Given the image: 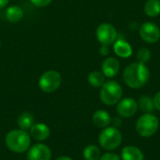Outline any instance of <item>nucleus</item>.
Segmentation results:
<instances>
[{
	"instance_id": "1",
	"label": "nucleus",
	"mask_w": 160,
	"mask_h": 160,
	"mask_svg": "<svg viewBox=\"0 0 160 160\" xmlns=\"http://www.w3.org/2000/svg\"><path fill=\"white\" fill-rule=\"evenodd\" d=\"M150 72L148 68L142 63L135 62L128 65L123 73V79L126 84L132 89L143 87L149 81Z\"/></svg>"
},
{
	"instance_id": "2",
	"label": "nucleus",
	"mask_w": 160,
	"mask_h": 160,
	"mask_svg": "<svg viewBox=\"0 0 160 160\" xmlns=\"http://www.w3.org/2000/svg\"><path fill=\"white\" fill-rule=\"evenodd\" d=\"M5 142L11 152L21 154L30 148L31 140L30 135L25 130L13 129L7 134Z\"/></svg>"
},
{
	"instance_id": "3",
	"label": "nucleus",
	"mask_w": 160,
	"mask_h": 160,
	"mask_svg": "<svg viewBox=\"0 0 160 160\" xmlns=\"http://www.w3.org/2000/svg\"><path fill=\"white\" fill-rule=\"evenodd\" d=\"M123 95V89L121 85L115 81L106 82L100 90V99L101 101L108 105L112 106L121 100Z\"/></svg>"
},
{
	"instance_id": "4",
	"label": "nucleus",
	"mask_w": 160,
	"mask_h": 160,
	"mask_svg": "<svg viewBox=\"0 0 160 160\" xmlns=\"http://www.w3.org/2000/svg\"><path fill=\"white\" fill-rule=\"evenodd\" d=\"M98 142L105 150H114L118 148L122 142V134L118 128L114 127H107L100 132Z\"/></svg>"
},
{
	"instance_id": "5",
	"label": "nucleus",
	"mask_w": 160,
	"mask_h": 160,
	"mask_svg": "<svg viewBox=\"0 0 160 160\" xmlns=\"http://www.w3.org/2000/svg\"><path fill=\"white\" fill-rule=\"evenodd\" d=\"M159 128L158 118L152 113H145L142 115L136 124V130L142 137L153 136Z\"/></svg>"
},
{
	"instance_id": "6",
	"label": "nucleus",
	"mask_w": 160,
	"mask_h": 160,
	"mask_svg": "<svg viewBox=\"0 0 160 160\" xmlns=\"http://www.w3.org/2000/svg\"><path fill=\"white\" fill-rule=\"evenodd\" d=\"M62 82V77L56 70L45 71L38 80V86L44 93H52L56 91Z\"/></svg>"
},
{
	"instance_id": "7",
	"label": "nucleus",
	"mask_w": 160,
	"mask_h": 160,
	"mask_svg": "<svg viewBox=\"0 0 160 160\" xmlns=\"http://www.w3.org/2000/svg\"><path fill=\"white\" fill-rule=\"evenodd\" d=\"M97 38L101 45L110 46L117 39V31L115 27L108 22H103L98 25L96 31Z\"/></svg>"
},
{
	"instance_id": "8",
	"label": "nucleus",
	"mask_w": 160,
	"mask_h": 160,
	"mask_svg": "<svg viewBox=\"0 0 160 160\" xmlns=\"http://www.w3.org/2000/svg\"><path fill=\"white\" fill-rule=\"evenodd\" d=\"M142 40L147 43H155L160 39V28L152 22H143L139 29Z\"/></svg>"
},
{
	"instance_id": "9",
	"label": "nucleus",
	"mask_w": 160,
	"mask_h": 160,
	"mask_svg": "<svg viewBox=\"0 0 160 160\" xmlns=\"http://www.w3.org/2000/svg\"><path fill=\"white\" fill-rule=\"evenodd\" d=\"M138 110V103L131 98H127L120 100L116 107V112L121 117L129 118L133 116Z\"/></svg>"
},
{
	"instance_id": "10",
	"label": "nucleus",
	"mask_w": 160,
	"mask_h": 160,
	"mask_svg": "<svg viewBox=\"0 0 160 160\" xmlns=\"http://www.w3.org/2000/svg\"><path fill=\"white\" fill-rule=\"evenodd\" d=\"M52 151L51 149L43 144L38 143L28 149L27 159L28 160H51Z\"/></svg>"
},
{
	"instance_id": "11",
	"label": "nucleus",
	"mask_w": 160,
	"mask_h": 160,
	"mask_svg": "<svg viewBox=\"0 0 160 160\" xmlns=\"http://www.w3.org/2000/svg\"><path fill=\"white\" fill-rule=\"evenodd\" d=\"M101 68H102V73L104 74V76L108 78H113L119 72L120 64L116 58L108 57L103 61Z\"/></svg>"
},
{
	"instance_id": "12",
	"label": "nucleus",
	"mask_w": 160,
	"mask_h": 160,
	"mask_svg": "<svg viewBox=\"0 0 160 160\" xmlns=\"http://www.w3.org/2000/svg\"><path fill=\"white\" fill-rule=\"evenodd\" d=\"M51 131L47 125L43 123L34 124L30 128V136L36 141H45L50 137Z\"/></svg>"
},
{
	"instance_id": "13",
	"label": "nucleus",
	"mask_w": 160,
	"mask_h": 160,
	"mask_svg": "<svg viewBox=\"0 0 160 160\" xmlns=\"http://www.w3.org/2000/svg\"><path fill=\"white\" fill-rule=\"evenodd\" d=\"M113 51L116 55L122 58H128L132 54V48L128 42L123 39H116L113 43Z\"/></svg>"
},
{
	"instance_id": "14",
	"label": "nucleus",
	"mask_w": 160,
	"mask_h": 160,
	"mask_svg": "<svg viewBox=\"0 0 160 160\" xmlns=\"http://www.w3.org/2000/svg\"><path fill=\"white\" fill-rule=\"evenodd\" d=\"M122 159L123 160H144L142 152L136 146L128 145L122 150Z\"/></svg>"
},
{
	"instance_id": "15",
	"label": "nucleus",
	"mask_w": 160,
	"mask_h": 160,
	"mask_svg": "<svg viewBox=\"0 0 160 160\" xmlns=\"http://www.w3.org/2000/svg\"><path fill=\"white\" fill-rule=\"evenodd\" d=\"M93 123L101 128H107L110 124H111V115L108 112L103 111V110H98L94 114H93Z\"/></svg>"
},
{
	"instance_id": "16",
	"label": "nucleus",
	"mask_w": 160,
	"mask_h": 160,
	"mask_svg": "<svg viewBox=\"0 0 160 160\" xmlns=\"http://www.w3.org/2000/svg\"><path fill=\"white\" fill-rule=\"evenodd\" d=\"M23 16V10L19 6H10L6 10V18L9 22L15 23L22 20Z\"/></svg>"
},
{
	"instance_id": "17",
	"label": "nucleus",
	"mask_w": 160,
	"mask_h": 160,
	"mask_svg": "<svg viewBox=\"0 0 160 160\" xmlns=\"http://www.w3.org/2000/svg\"><path fill=\"white\" fill-rule=\"evenodd\" d=\"M144 12L149 17H157L160 14V0H147L144 5Z\"/></svg>"
},
{
	"instance_id": "18",
	"label": "nucleus",
	"mask_w": 160,
	"mask_h": 160,
	"mask_svg": "<svg viewBox=\"0 0 160 160\" xmlns=\"http://www.w3.org/2000/svg\"><path fill=\"white\" fill-rule=\"evenodd\" d=\"M34 125V117L30 112H22L18 118V126L20 129L28 130Z\"/></svg>"
},
{
	"instance_id": "19",
	"label": "nucleus",
	"mask_w": 160,
	"mask_h": 160,
	"mask_svg": "<svg viewBox=\"0 0 160 160\" xmlns=\"http://www.w3.org/2000/svg\"><path fill=\"white\" fill-rule=\"evenodd\" d=\"M88 82L91 86L95 88L101 87L105 83V76L102 72L92 71L88 75Z\"/></svg>"
},
{
	"instance_id": "20",
	"label": "nucleus",
	"mask_w": 160,
	"mask_h": 160,
	"mask_svg": "<svg viewBox=\"0 0 160 160\" xmlns=\"http://www.w3.org/2000/svg\"><path fill=\"white\" fill-rule=\"evenodd\" d=\"M83 158L85 160H99L100 150L97 145L90 144L83 150Z\"/></svg>"
},
{
	"instance_id": "21",
	"label": "nucleus",
	"mask_w": 160,
	"mask_h": 160,
	"mask_svg": "<svg viewBox=\"0 0 160 160\" xmlns=\"http://www.w3.org/2000/svg\"><path fill=\"white\" fill-rule=\"evenodd\" d=\"M138 106L141 108V110L146 113H151L154 111L155 105L153 99L149 96H142L139 99Z\"/></svg>"
},
{
	"instance_id": "22",
	"label": "nucleus",
	"mask_w": 160,
	"mask_h": 160,
	"mask_svg": "<svg viewBox=\"0 0 160 160\" xmlns=\"http://www.w3.org/2000/svg\"><path fill=\"white\" fill-rule=\"evenodd\" d=\"M137 60L139 63H142V64H145L147 63L150 58H151V52L149 51V49L147 48H141L138 52H137Z\"/></svg>"
},
{
	"instance_id": "23",
	"label": "nucleus",
	"mask_w": 160,
	"mask_h": 160,
	"mask_svg": "<svg viewBox=\"0 0 160 160\" xmlns=\"http://www.w3.org/2000/svg\"><path fill=\"white\" fill-rule=\"evenodd\" d=\"M30 2L38 8H44L48 5H50L52 0H30Z\"/></svg>"
},
{
	"instance_id": "24",
	"label": "nucleus",
	"mask_w": 160,
	"mask_h": 160,
	"mask_svg": "<svg viewBox=\"0 0 160 160\" xmlns=\"http://www.w3.org/2000/svg\"><path fill=\"white\" fill-rule=\"evenodd\" d=\"M99 160H121V158L113 153H106L100 157Z\"/></svg>"
},
{
	"instance_id": "25",
	"label": "nucleus",
	"mask_w": 160,
	"mask_h": 160,
	"mask_svg": "<svg viewBox=\"0 0 160 160\" xmlns=\"http://www.w3.org/2000/svg\"><path fill=\"white\" fill-rule=\"evenodd\" d=\"M153 101H154L155 108H156L157 110L160 111V91L159 92H158V93L156 94V96L154 97V99H153Z\"/></svg>"
},
{
	"instance_id": "26",
	"label": "nucleus",
	"mask_w": 160,
	"mask_h": 160,
	"mask_svg": "<svg viewBox=\"0 0 160 160\" xmlns=\"http://www.w3.org/2000/svg\"><path fill=\"white\" fill-rule=\"evenodd\" d=\"M99 52L101 55L103 56H106L110 53V49H109V46H106V45H102L100 48H99Z\"/></svg>"
},
{
	"instance_id": "27",
	"label": "nucleus",
	"mask_w": 160,
	"mask_h": 160,
	"mask_svg": "<svg viewBox=\"0 0 160 160\" xmlns=\"http://www.w3.org/2000/svg\"><path fill=\"white\" fill-rule=\"evenodd\" d=\"M121 124H122V120H121V118H119V117H115V118H113L112 119V125H113V127L114 128H119L120 126H121Z\"/></svg>"
},
{
	"instance_id": "28",
	"label": "nucleus",
	"mask_w": 160,
	"mask_h": 160,
	"mask_svg": "<svg viewBox=\"0 0 160 160\" xmlns=\"http://www.w3.org/2000/svg\"><path fill=\"white\" fill-rule=\"evenodd\" d=\"M8 1H9V0H0V8H5V7L8 5Z\"/></svg>"
},
{
	"instance_id": "29",
	"label": "nucleus",
	"mask_w": 160,
	"mask_h": 160,
	"mask_svg": "<svg viewBox=\"0 0 160 160\" xmlns=\"http://www.w3.org/2000/svg\"><path fill=\"white\" fill-rule=\"evenodd\" d=\"M55 160H73L71 158H69V157H66V156H64V157H60V158H57Z\"/></svg>"
},
{
	"instance_id": "30",
	"label": "nucleus",
	"mask_w": 160,
	"mask_h": 160,
	"mask_svg": "<svg viewBox=\"0 0 160 160\" xmlns=\"http://www.w3.org/2000/svg\"><path fill=\"white\" fill-rule=\"evenodd\" d=\"M0 47H1V39H0Z\"/></svg>"
}]
</instances>
